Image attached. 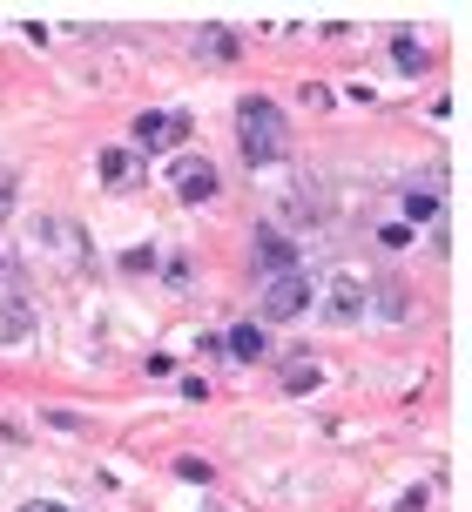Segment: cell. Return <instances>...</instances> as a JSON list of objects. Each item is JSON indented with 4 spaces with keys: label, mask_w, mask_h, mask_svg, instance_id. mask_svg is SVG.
Wrapping results in <instances>:
<instances>
[{
    "label": "cell",
    "mask_w": 472,
    "mask_h": 512,
    "mask_svg": "<svg viewBox=\"0 0 472 512\" xmlns=\"http://www.w3.org/2000/svg\"><path fill=\"white\" fill-rule=\"evenodd\" d=\"M392 68L398 75H425V68H432V54H425L419 34H392Z\"/></svg>",
    "instance_id": "8"
},
{
    "label": "cell",
    "mask_w": 472,
    "mask_h": 512,
    "mask_svg": "<svg viewBox=\"0 0 472 512\" xmlns=\"http://www.w3.org/2000/svg\"><path fill=\"white\" fill-rule=\"evenodd\" d=\"M95 176H102L108 189H122V182L135 176V155H129V149H102V162H95Z\"/></svg>",
    "instance_id": "10"
},
{
    "label": "cell",
    "mask_w": 472,
    "mask_h": 512,
    "mask_svg": "<svg viewBox=\"0 0 472 512\" xmlns=\"http://www.w3.org/2000/svg\"><path fill=\"white\" fill-rule=\"evenodd\" d=\"M21 512H68V506H54V499H27Z\"/></svg>",
    "instance_id": "15"
},
{
    "label": "cell",
    "mask_w": 472,
    "mask_h": 512,
    "mask_svg": "<svg viewBox=\"0 0 472 512\" xmlns=\"http://www.w3.org/2000/svg\"><path fill=\"white\" fill-rule=\"evenodd\" d=\"M230 358H243V364L263 358V324H236L230 331Z\"/></svg>",
    "instance_id": "11"
},
{
    "label": "cell",
    "mask_w": 472,
    "mask_h": 512,
    "mask_svg": "<svg viewBox=\"0 0 472 512\" xmlns=\"http://www.w3.org/2000/svg\"><path fill=\"white\" fill-rule=\"evenodd\" d=\"M405 216L425 230V223L439 216V182H432V189H425V182H412V189H405Z\"/></svg>",
    "instance_id": "9"
},
{
    "label": "cell",
    "mask_w": 472,
    "mask_h": 512,
    "mask_svg": "<svg viewBox=\"0 0 472 512\" xmlns=\"http://www.w3.org/2000/svg\"><path fill=\"white\" fill-rule=\"evenodd\" d=\"M304 304H311V277H304V270H290V277H270V283H263V324H290Z\"/></svg>",
    "instance_id": "2"
},
{
    "label": "cell",
    "mask_w": 472,
    "mask_h": 512,
    "mask_svg": "<svg viewBox=\"0 0 472 512\" xmlns=\"http://www.w3.org/2000/svg\"><path fill=\"white\" fill-rule=\"evenodd\" d=\"M183 135H189L183 108H162V115H142V122H135V142H142V149H176Z\"/></svg>",
    "instance_id": "4"
},
{
    "label": "cell",
    "mask_w": 472,
    "mask_h": 512,
    "mask_svg": "<svg viewBox=\"0 0 472 512\" xmlns=\"http://www.w3.org/2000/svg\"><path fill=\"white\" fill-rule=\"evenodd\" d=\"M365 310H371V290L351 277V270H338L331 290H324V324H358Z\"/></svg>",
    "instance_id": "3"
},
{
    "label": "cell",
    "mask_w": 472,
    "mask_h": 512,
    "mask_svg": "<svg viewBox=\"0 0 472 512\" xmlns=\"http://www.w3.org/2000/svg\"><path fill=\"white\" fill-rule=\"evenodd\" d=\"M14 189H21V176H14V169H0V223L14 216Z\"/></svg>",
    "instance_id": "14"
},
{
    "label": "cell",
    "mask_w": 472,
    "mask_h": 512,
    "mask_svg": "<svg viewBox=\"0 0 472 512\" xmlns=\"http://www.w3.org/2000/svg\"><path fill=\"white\" fill-rule=\"evenodd\" d=\"M203 61H243L230 27H203Z\"/></svg>",
    "instance_id": "13"
},
{
    "label": "cell",
    "mask_w": 472,
    "mask_h": 512,
    "mask_svg": "<svg viewBox=\"0 0 472 512\" xmlns=\"http://www.w3.org/2000/svg\"><path fill=\"white\" fill-rule=\"evenodd\" d=\"M176 196H183V203H210L216 196V169H203V162H176Z\"/></svg>",
    "instance_id": "7"
},
{
    "label": "cell",
    "mask_w": 472,
    "mask_h": 512,
    "mask_svg": "<svg viewBox=\"0 0 472 512\" xmlns=\"http://www.w3.org/2000/svg\"><path fill=\"white\" fill-rule=\"evenodd\" d=\"M257 270L263 277H290L297 270V250L284 243V230H257Z\"/></svg>",
    "instance_id": "6"
},
{
    "label": "cell",
    "mask_w": 472,
    "mask_h": 512,
    "mask_svg": "<svg viewBox=\"0 0 472 512\" xmlns=\"http://www.w3.org/2000/svg\"><path fill=\"white\" fill-rule=\"evenodd\" d=\"M27 337H34V304L21 290H7L0 297V344H27Z\"/></svg>",
    "instance_id": "5"
},
{
    "label": "cell",
    "mask_w": 472,
    "mask_h": 512,
    "mask_svg": "<svg viewBox=\"0 0 472 512\" xmlns=\"http://www.w3.org/2000/svg\"><path fill=\"white\" fill-rule=\"evenodd\" d=\"M236 142H243V162H257V169L284 162V155H290L284 108L270 102V95H243V102H236Z\"/></svg>",
    "instance_id": "1"
},
{
    "label": "cell",
    "mask_w": 472,
    "mask_h": 512,
    "mask_svg": "<svg viewBox=\"0 0 472 512\" xmlns=\"http://www.w3.org/2000/svg\"><path fill=\"white\" fill-rule=\"evenodd\" d=\"M0 277H7V256H0Z\"/></svg>",
    "instance_id": "16"
},
{
    "label": "cell",
    "mask_w": 472,
    "mask_h": 512,
    "mask_svg": "<svg viewBox=\"0 0 472 512\" xmlns=\"http://www.w3.org/2000/svg\"><path fill=\"white\" fill-rule=\"evenodd\" d=\"M317 384H324V364H311V358L284 364V391H317Z\"/></svg>",
    "instance_id": "12"
}]
</instances>
